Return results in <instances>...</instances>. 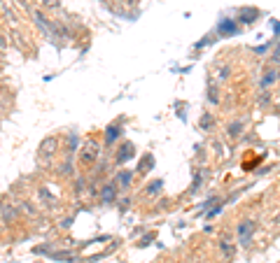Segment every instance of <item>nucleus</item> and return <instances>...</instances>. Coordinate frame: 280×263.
<instances>
[{
	"instance_id": "obj_10",
	"label": "nucleus",
	"mask_w": 280,
	"mask_h": 263,
	"mask_svg": "<svg viewBox=\"0 0 280 263\" xmlns=\"http://www.w3.org/2000/svg\"><path fill=\"white\" fill-rule=\"evenodd\" d=\"M117 182H119L121 187H129V184H131V172H119V175H117Z\"/></svg>"
},
{
	"instance_id": "obj_9",
	"label": "nucleus",
	"mask_w": 280,
	"mask_h": 263,
	"mask_svg": "<svg viewBox=\"0 0 280 263\" xmlns=\"http://www.w3.org/2000/svg\"><path fill=\"white\" fill-rule=\"evenodd\" d=\"M100 198H103V203H110L112 198H115V187H105V191L100 193Z\"/></svg>"
},
{
	"instance_id": "obj_2",
	"label": "nucleus",
	"mask_w": 280,
	"mask_h": 263,
	"mask_svg": "<svg viewBox=\"0 0 280 263\" xmlns=\"http://www.w3.org/2000/svg\"><path fill=\"white\" fill-rule=\"evenodd\" d=\"M56 147H59V137L52 135V137H47V140L42 142V147H40V154H42V156H44V154H47V156H52V154L56 152Z\"/></svg>"
},
{
	"instance_id": "obj_8",
	"label": "nucleus",
	"mask_w": 280,
	"mask_h": 263,
	"mask_svg": "<svg viewBox=\"0 0 280 263\" xmlns=\"http://www.w3.org/2000/svg\"><path fill=\"white\" fill-rule=\"evenodd\" d=\"M217 31H220V33H234V31H236V26H234V21H222L220 26H217Z\"/></svg>"
},
{
	"instance_id": "obj_3",
	"label": "nucleus",
	"mask_w": 280,
	"mask_h": 263,
	"mask_svg": "<svg viewBox=\"0 0 280 263\" xmlns=\"http://www.w3.org/2000/svg\"><path fill=\"white\" fill-rule=\"evenodd\" d=\"M96 144L93 142H89L87 147H82V163H91L93 159H96V156H98V152H96Z\"/></svg>"
},
{
	"instance_id": "obj_11",
	"label": "nucleus",
	"mask_w": 280,
	"mask_h": 263,
	"mask_svg": "<svg viewBox=\"0 0 280 263\" xmlns=\"http://www.w3.org/2000/svg\"><path fill=\"white\" fill-rule=\"evenodd\" d=\"M157 189H161V182H154L152 187H149V193H157Z\"/></svg>"
},
{
	"instance_id": "obj_7",
	"label": "nucleus",
	"mask_w": 280,
	"mask_h": 263,
	"mask_svg": "<svg viewBox=\"0 0 280 263\" xmlns=\"http://www.w3.org/2000/svg\"><path fill=\"white\" fill-rule=\"evenodd\" d=\"M52 258H54V261H75V256H72V254H68V252H54V254H49Z\"/></svg>"
},
{
	"instance_id": "obj_12",
	"label": "nucleus",
	"mask_w": 280,
	"mask_h": 263,
	"mask_svg": "<svg viewBox=\"0 0 280 263\" xmlns=\"http://www.w3.org/2000/svg\"><path fill=\"white\" fill-rule=\"evenodd\" d=\"M3 47H7V42H5V38L0 35V49H3Z\"/></svg>"
},
{
	"instance_id": "obj_5",
	"label": "nucleus",
	"mask_w": 280,
	"mask_h": 263,
	"mask_svg": "<svg viewBox=\"0 0 280 263\" xmlns=\"http://www.w3.org/2000/svg\"><path fill=\"white\" fill-rule=\"evenodd\" d=\"M252 221H243L241 226H238V233H241V240H243V245H247L250 242V233H252Z\"/></svg>"
},
{
	"instance_id": "obj_4",
	"label": "nucleus",
	"mask_w": 280,
	"mask_h": 263,
	"mask_svg": "<svg viewBox=\"0 0 280 263\" xmlns=\"http://www.w3.org/2000/svg\"><path fill=\"white\" fill-rule=\"evenodd\" d=\"M119 137V124H110L105 128V144H112Z\"/></svg>"
},
{
	"instance_id": "obj_6",
	"label": "nucleus",
	"mask_w": 280,
	"mask_h": 263,
	"mask_svg": "<svg viewBox=\"0 0 280 263\" xmlns=\"http://www.w3.org/2000/svg\"><path fill=\"white\" fill-rule=\"evenodd\" d=\"M252 19H257V10H250V7H245V10H241V21H252Z\"/></svg>"
},
{
	"instance_id": "obj_1",
	"label": "nucleus",
	"mask_w": 280,
	"mask_h": 263,
	"mask_svg": "<svg viewBox=\"0 0 280 263\" xmlns=\"http://www.w3.org/2000/svg\"><path fill=\"white\" fill-rule=\"evenodd\" d=\"M17 217H19V210L14 208V205H3V208H0V219L5 221V224L17 221Z\"/></svg>"
}]
</instances>
